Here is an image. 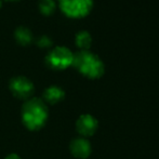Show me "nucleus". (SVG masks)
Masks as SVG:
<instances>
[{
	"mask_svg": "<svg viewBox=\"0 0 159 159\" xmlns=\"http://www.w3.org/2000/svg\"><path fill=\"white\" fill-rule=\"evenodd\" d=\"M48 115V107L44 101L39 98H28L22 107V121L32 131L41 129L46 125Z\"/></svg>",
	"mask_w": 159,
	"mask_h": 159,
	"instance_id": "1",
	"label": "nucleus"
},
{
	"mask_svg": "<svg viewBox=\"0 0 159 159\" xmlns=\"http://www.w3.org/2000/svg\"><path fill=\"white\" fill-rule=\"evenodd\" d=\"M73 65L84 76L91 79L100 78L104 74V64L101 59L89 50H80L74 54Z\"/></svg>",
	"mask_w": 159,
	"mask_h": 159,
	"instance_id": "2",
	"label": "nucleus"
},
{
	"mask_svg": "<svg viewBox=\"0 0 159 159\" xmlns=\"http://www.w3.org/2000/svg\"><path fill=\"white\" fill-rule=\"evenodd\" d=\"M74 53L63 46L55 47L47 54L46 63L53 69H65L73 65Z\"/></svg>",
	"mask_w": 159,
	"mask_h": 159,
	"instance_id": "3",
	"label": "nucleus"
},
{
	"mask_svg": "<svg viewBox=\"0 0 159 159\" xmlns=\"http://www.w3.org/2000/svg\"><path fill=\"white\" fill-rule=\"evenodd\" d=\"M62 11L69 17H84L91 11L93 0H59Z\"/></svg>",
	"mask_w": 159,
	"mask_h": 159,
	"instance_id": "4",
	"label": "nucleus"
},
{
	"mask_svg": "<svg viewBox=\"0 0 159 159\" xmlns=\"http://www.w3.org/2000/svg\"><path fill=\"white\" fill-rule=\"evenodd\" d=\"M9 88L12 94L21 100H28L33 95L35 87L34 84L24 76H16L10 80Z\"/></svg>",
	"mask_w": 159,
	"mask_h": 159,
	"instance_id": "5",
	"label": "nucleus"
},
{
	"mask_svg": "<svg viewBox=\"0 0 159 159\" xmlns=\"http://www.w3.org/2000/svg\"><path fill=\"white\" fill-rule=\"evenodd\" d=\"M98 129V120L90 114L81 115L76 122V130L82 136H91Z\"/></svg>",
	"mask_w": 159,
	"mask_h": 159,
	"instance_id": "6",
	"label": "nucleus"
},
{
	"mask_svg": "<svg viewBox=\"0 0 159 159\" xmlns=\"http://www.w3.org/2000/svg\"><path fill=\"white\" fill-rule=\"evenodd\" d=\"M70 153L73 154L74 157L79 159H86L90 156L91 154V144L88 140L84 138L74 139L69 145Z\"/></svg>",
	"mask_w": 159,
	"mask_h": 159,
	"instance_id": "7",
	"label": "nucleus"
},
{
	"mask_svg": "<svg viewBox=\"0 0 159 159\" xmlns=\"http://www.w3.org/2000/svg\"><path fill=\"white\" fill-rule=\"evenodd\" d=\"M65 98L64 90L59 86H50L43 91V101L50 104H57Z\"/></svg>",
	"mask_w": 159,
	"mask_h": 159,
	"instance_id": "8",
	"label": "nucleus"
},
{
	"mask_svg": "<svg viewBox=\"0 0 159 159\" xmlns=\"http://www.w3.org/2000/svg\"><path fill=\"white\" fill-rule=\"evenodd\" d=\"M14 37L21 44H30L34 40L33 32L26 26H19L14 32Z\"/></svg>",
	"mask_w": 159,
	"mask_h": 159,
	"instance_id": "9",
	"label": "nucleus"
},
{
	"mask_svg": "<svg viewBox=\"0 0 159 159\" xmlns=\"http://www.w3.org/2000/svg\"><path fill=\"white\" fill-rule=\"evenodd\" d=\"M76 44L79 47L81 50H88L91 47L92 43V37L87 30H81V32H78L76 35Z\"/></svg>",
	"mask_w": 159,
	"mask_h": 159,
	"instance_id": "10",
	"label": "nucleus"
},
{
	"mask_svg": "<svg viewBox=\"0 0 159 159\" xmlns=\"http://www.w3.org/2000/svg\"><path fill=\"white\" fill-rule=\"evenodd\" d=\"M38 7H39V10L42 14L50 15L55 10V1L54 0H39Z\"/></svg>",
	"mask_w": 159,
	"mask_h": 159,
	"instance_id": "11",
	"label": "nucleus"
},
{
	"mask_svg": "<svg viewBox=\"0 0 159 159\" xmlns=\"http://www.w3.org/2000/svg\"><path fill=\"white\" fill-rule=\"evenodd\" d=\"M37 44L40 48H49V47L52 46V39L49 37L48 35H41L37 38L36 40Z\"/></svg>",
	"mask_w": 159,
	"mask_h": 159,
	"instance_id": "12",
	"label": "nucleus"
},
{
	"mask_svg": "<svg viewBox=\"0 0 159 159\" xmlns=\"http://www.w3.org/2000/svg\"><path fill=\"white\" fill-rule=\"evenodd\" d=\"M4 159H21L19 155H16V154H10V155H8Z\"/></svg>",
	"mask_w": 159,
	"mask_h": 159,
	"instance_id": "13",
	"label": "nucleus"
},
{
	"mask_svg": "<svg viewBox=\"0 0 159 159\" xmlns=\"http://www.w3.org/2000/svg\"><path fill=\"white\" fill-rule=\"evenodd\" d=\"M1 4H2V0H0V8H1Z\"/></svg>",
	"mask_w": 159,
	"mask_h": 159,
	"instance_id": "14",
	"label": "nucleus"
},
{
	"mask_svg": "<svg viewBox=\"0 0 159 159\" xmlns=\"http://www.w3.org/2000/svg\"><path fill=\"white\" fill-rule=\"evenodd\" d=\"M9 1H16V0H9Z\"/></svg>",
	"mask_w": 159,
	"mask_h": 159,
	"instance_id": "15",
	"label": "nucleus"
}]
</instances>
